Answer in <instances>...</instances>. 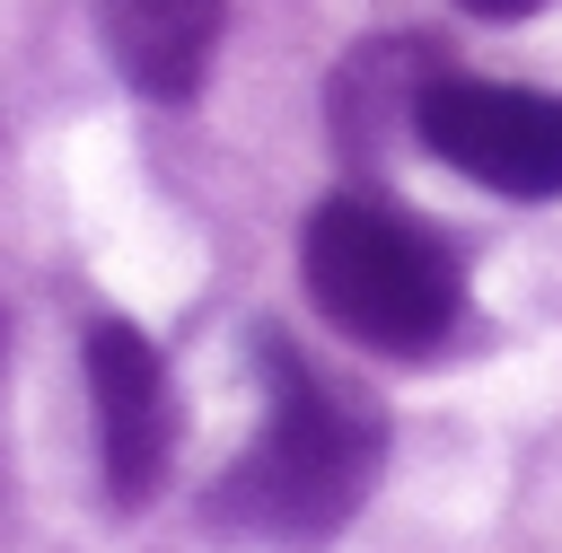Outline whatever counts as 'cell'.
Here are the masks:
<instances>
[{"label": "cell", "instance_id": "obj_1", "mask_svg": "<svg viewBox=\"0 0 562 553\" xmlns=\"http://www.w3.org/2000/svg\"><path fill=\"white\" fill-rule=\"evenodd\" d=\"M246 360L263 386V421L202 492V527L246 553H325L386 474V413L316 369L281 325H255Z\"/></svg>", "mask_w": 562, "mask_h": 553}, {"label": "cell", "instance_id": "obj_2", "mask_svg": "<svg viewBox=\"0 0 562 553\" xmlns=\"http://www.w3.org/2000/svg\"><path fill=\"white\" fill-rule=\"evenodd\" d=\"M299 281L334 334L378 360H430L465 325V255L378 193H325L299 228Z\"/></svg>", "mask_w": 562, "mask_h": 553}, {"label": "cell", "instance_id": "obj_3", "mask_svg": "<svg viewBox=\"0 0 562 553\" xmlns=\"http://www.w3.org/2000/svg\"><path fill=\"white\" fill-rule=\"evenodd\" d=\"M413 140L457 167L483 193L509 202H562V97L518 88V79H465L439 70L413 105Z\"/></svg>", "mask_w": 562, "mask_h": 553}, {"label": "cell", "instance_id": "obj_4", "mask_svg": "<svg viewBox=\"0 0 562 553\" xmlns=\"http://www.w3.org/2000/svg\"><path fill=\"white\" fill-rule=\"evenodd\" d=\"M88 404H97V465H105V500L132 518L167 492L176 474V439H184V404L167 377V351L123 325L97 316L88 325Z\"/></svg>", "mask_w": 562, "mask_h": 553}, {"label": "cell", "instance_id": "obj_5", "mask_svg": "<svg viewBox=\"0 0 562 553\" xmlns=\"http://www.w3.org/2000/svg\"><path fill=\"white\" fill-rule=\"evenodd\" d=\"M228 0H97V35L123 70V88H140L149 105H184L211 79Z\"/></svg>", "mask_w": 562, "mask_h": 553}, {"label": "cell", "instance_id": "obj_6", "mask_svg": "<svg viewBox=\"0 0 562 553\" xmlns=\"http://www.w3.org/2000/svg\"><path fill=\"white\" fill-rule=\"evenodd\" d=\"M439 70H448L439 44H413V35L360 44V53L334 70V149H342L351 167H378L386 132H413V105H422V88H430Z\"/></svg>", "mask_w": 562, "mask_h": 553}, {"label": "cell", "instance_id": "obj_7", "mask_svg": "<svg viewBox=\"0 0 562 553\" xmlns=\"http://www.w3.org/2000/svg\"><path fill=\"white\" fill-rule=\"evenodd\" d=\"M465 18H492V26H509V18H536L544 0H457Z\"/></svg>", "mask_w": 562, "mask_h": 553}, {"label": "cell", "instance_id": "obj_8", "mask_svg": "<svg viewBox=\"0 0 562 553\" xmlns=\"http://www.w3.org/2000/svg\"><path fill=\"white\" fill-rule=\"evenodd\" d=\"M0 377H9V316H0Z\"/></svg>", "mask_w": 562, "mask_h": 553}]
</instances>
